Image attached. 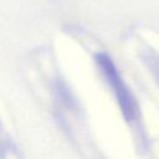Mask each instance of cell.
Wrapping results in <instances>:
<instances>
[{
	"label": "cell",
	"instance_id": "cell-1",
	"mask_svg": "<svg viewBox=\"0 0 159 159\" xmlns=\"http://www.w3.org/2000/svg\"><path fill=\"white\" fill-rule=\"evenodd\" d=\"M94 61L97 67L101 70L104 80L109 84V87L113 91V94L116 97V101L118 103V107L122 112V116L127 123H132L137 119V113H138V107L137 102L122 80L113 60L111 56L106 52H97L94 53Z\"/></svg>",
	"mask_w": 159,
	"mask_h": 159
},
{
	"label": "cell",
	"instance_id": "cell-2",
	"mask_svg": "<svg viewBox=\"0 0 159 159\" xmlns=\"http://www.w3.org/2000/svg\"><path fill=\"white\" fill-rule=\"evenodd\" d=\"M140 60L143 61L145 67L150 71L153 78L159 86V56L158 53L153 48L145 47L140 51Z\"/></svg>",
	"mask_w": 159,
	"mask_h": 159
}]
</instances>
